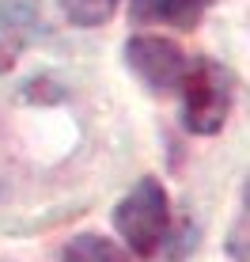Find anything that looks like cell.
<instances>
[{"label": "cell", "mask_w": 250, "mask_h": 262, "mask_svg": "<svg viewBox=\"0 0 250 262\" xmlns=\"http://www.w3.org/2000/svg\"><path fill=\"white\" fill-rule=\"evenodd\" d=\"M178 88H182L186 129L201 133V137H212V133L224 129L231 103H235V76L228 65H220L212 57H193L178 80Z\"/></svg>", "instance_id": "cell-1"}, {"label": "cell", "mask_w": 250, "mask_h": 262, "mask_svg": "<svg viewBox=\"0 0 250 262\" xmlns=\"http://www.w3.org/2000/svg\"><path fill=\"white\" fill-rule=\"evenodd\" d=\"M114 228L129 243L133 255L148 258L163 247L167 232H171V198H167L159 179L144 175L129 194L114 205Z\"/></svg>", "instance_id": "cell-2"}, {"label": "cell", "mask_w": 250, "mask_h": 262, "mask_svg": "<svg viewBox=\"0 0 250 262\" xmlns=\"http://www.w3.org/2000/svg\"><path fill=\"white\" fill-rule=\"evenodd\" d=\"M125 65H129V72L148 92H174L190 61L178 50V42H171V38L133 34V38L125 42Z\"/></svg>", "instance_id": "cell-3"}, {"label": "cell", "mask_w": 250, "mask_h": 262, "mask_svg": "<svg viewBox=\"0 0 250 262\" xmlns=\"http://www.w3.org/2000/svg\"><path fill=\"white\" fill-rule=\"evenodd\" d=\"M46 34L38 0H0V72L15 65V57Z\"/></svg>", "instance_id": "cell-4"}, {"label": "cell", "mask_w": 250, "mask_h": 262, "mask_svg": "<svg viewBox=\"0 0 250 262\" xmlns=\"http://www.w3.org/2000/svg\"><path fill=\"white\" fill-rule=\"evenodd\" d=\"M212 4H216V0H129V19L137 27L193 31Z\"/></svg>", "instance_id": "cell-5"}, {"label": "cell", "mask_w": 250, "mask_h": 262, "mask_svg": "<svg viewBox=\"0 0 250 262\" xmlns=\"http://www.w3.org/2000/svg\"><path fill=\"white\" fill-rule=\"evenodd\" d=\"M61 262H129V255H125L118 243H110L106 236H91V232H84V236L68 239Z\"/></svg>", "instance_id": "cell-6"}, {"label": "cell", "mask_w": 250, "mask_h": 262, "mask_svg": "<svg viewBox=\"0 0 250 262\" xmlns=\"http://www.w3.org/2000/svg\"><path fill=\"white\" fill-rule=\"evenodd\" d=\"M57 4H61V12H65L68 23H76V27H103L114 15L118 0H57Z\"/></svg>", "instance_id": "cell-7"}]
</instances>
